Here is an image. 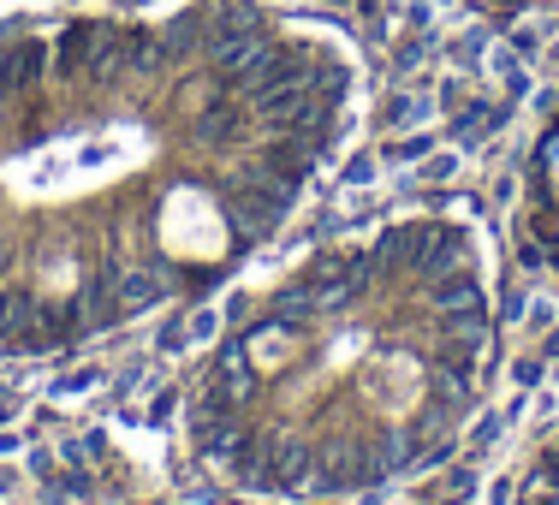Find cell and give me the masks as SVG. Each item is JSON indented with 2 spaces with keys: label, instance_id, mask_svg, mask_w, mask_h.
Here are the masks:
<instances>
[{
  "label": "cell",
  "instance_id": "obj_1",
  "mask_svg": "<svg viewBox=\"0 0 559 505\" xmlns=\"http://www.w3.org/2000/svg\"><path fill=\"white\" fill-rule=\"evenodd\" d=\"M233 220H238V232H245V244H257V238H269L274 232V220H280V208L274 203H262L257 191H233Z\"/></svg>",
  "mask_w": 559,
  "mask_h": 505
},
{
  "label": "cell",
  "instance_id": "obj_2",
  "mask_svg": "<svg viewBox=\"0 0 559 505\" xmlns=\"http://www.w3.org/2000/svg\"><path fill=\"white\" fill-rule=\"evenodd\" d=\"M429 298H435V310H476V303H483V291H476V280L471 274H447V280H435L429 286Z\"/></svg>",
  "mask_w": 559,
  "mask_h": 505
},
{
  "label": "cell",
  "instance_id": "obj_3",
  "mask_svg": "<svg viewBox=\"0 0 559 505\" xmlns=\"http://www.w3.org/2000/svg\"><path fill=\"white\" fill-rule=\"evenodd\" d=\"M162 298V286H155V274H126V280L114 286V303H119V315H131V310H150V303Z\"/></svg>",
  "mask_w": 559,
  "mask_h": 505
},
{
  "label": "cell",
  "instance_id": "obj_4",
  "mask_svg": "<svg viewBox=\"0 0 559 505\" xmlns=\"http://www.w3.org/2000/svg\"><path fill=\"white\" fill-rule=\"evenodd\" d=\"M280 315H292V322H310V315H322V291L286 286V291H280Z\"/></svg>",
  "mask_w": 559,
  "mask_h": 505
},
{
  "label": "cell",
  "instance_id": "obj_5",
  "mask_svg": "<svg viewBox=\"0 0 559 505\" xmlns=\"http://www.w3.org/2000/svg\"><path fill=\"white\" fill-rule=\"evenodd\" d=\"M488 125H495V108H483V101H471V108L459 113V143H483Z\"/></svg>",
  "mask_w": 559,
  "mask_h": 505
},
{
  "label": "cell",
  "instance_id": "obj_6",
  "mask_svg": "<svg viewBox=\"0 0 559 505\" xmlns=\"http://www.w3.org/2000/svg\"><path fill=\"white\" fill-rule=\"evenodd\" d=\"M221 375H226V393H233V398H250V393H257V381H250V369H245V357H238V351H226L221 357Z\"/></svg>",
  "mask_w": 559,
  "mask_h": 505
},
{
  "label": "cell",
  "instance_id": "obj_7",
  "mask_svg": "<svg viewBox=\"0 0 559 505\" xmlns=\"http://www.w3.org/2000/svg\"><path fill=\"white\" fill-rule=\"evenodd\" d=\"M191 48H197V19H179L167 31V55H191Z\"/></svg>",
  "mask_w": 559,
  "mask_h": 505
},
{
  "label": "cell",
  "instance_id": "obj_8",
  "mask_svg": "<svg viewBox=\"0 0 559 505\" xmlns=\"http://www.w3.org/2000/svg\"><path fill=\"white\" fill-rule=\"evenodd\" d=\"M452 172H459V161H452V155H435V161L423 167V179H429V184H447Z\"/></svg>",
  "mask_w": 559,
  "mask_h": 505
},
{
  "label": "cell",
  "instance_id": "obj_9",
  "mask_svg": "<svg viewBox=\"0 0 559 505\" xmlns=\"http://www.w3.org/2000/svg\"><path fill=\"white\" fill-rule=\"evenodd\" d=\"M423 149H429V137H405V143H393V161H417Z\"/></svg>",
  "mask_w": 559,
  "mask_h": 505
},
{
  "label": "cell",
  "instance_id": "obj_10",
  "mask_svg": "<svg viewBox=\"0 0 559 505\" xmlns=\"http://www.w3.org/2000/svg\"><path fill=\"white\" fill-rule=\"evenodd\" d=\"M96 381H102V369H84V375H66L60 393H84V387H96Z\"/></svg>",
  "mask_w": 559,
  "mask_h": 505
},
{
  "label": "cell",
  "instance_id": "obj_11",
  "mask_svg": "<svg viewBox=\"0 0 559 505\" xmlns=\"http://www.w3.org/2000/svg\"><path fill=\"white\" fill-rule=\"evenodd\" d=\"M530 310V298H524V291H506V315H512V322H518V315H524Z\"/></svg>",
  "mask_w": 559,
  "mask_h": 505
}]
</instances>
